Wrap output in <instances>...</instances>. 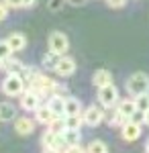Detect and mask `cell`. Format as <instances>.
Instances as JSON below:
<instances>
[{"label":"cell","mask_w":149,"mask_h":153,"mask_svg":"<svg viewBox=\"0 0 149 153\" xmlns=\"http://www.w3.org/2000/svg\"><path fill=\"white\" fill-rule=\"evenodd\" d=\"M59 59H61V55L53 53V51H47L45 55H43V68H45V70H53V71H55Z\"/></svg>","instance_id":"cell-19"},{"label":"cell","mask_w":149,"mask_h":153,"mask_svg":"<svg viewBox=\"0 0 149 153\" xmlns=\"http://www.w3.org/2000/svg\"><path fill=\"white\" fill-rule=\"evenodd\" d=\"M8 8H23V0H4Z\"/></svg>","instance_id":"cell-31"},{"label":"cell","mask_w":149,"mask_h":153,"mask_svg":"<svg viewBox=\"0 0 149 153\" xmlns=\"http://www.w3.org/2000/svg\"><path fill=\"white\" fill-rule=\"evenodd\" d=\"M25 80L19 76V74H6V78L2 80V84H0V90H2V94L8 96V98H21L25 92Z\"/></svg>","instance_id":"cell-1"},{"label":"cell","mask_w":149,"mask_h":153,"mask_svg":"<svg viewBox=\"0 0 149 153\" xmlns=\"http://www.w3.org/2000/svg\"><path fill=\"white\" fill-rule=\"evenodd\" d=\"M145 153H149V139H147V143H145Z\"/></svg>","instance_id":"cell-37"},{"label":"cell","mask_w":149,"mask_h":153,"mask_svg":"<svg viewBox=\"0 0 149 153\" xmlns=\"http://www.w3.org/2000/svg\"><path fill=\"white\" fill-rule=\"evenodd\" d=\"M69 2H72V4H74V6H80V4H84V2H86V0H69Z\"/></svg>","instance_id":"cell-34"},{"label":"cell","mask_w":149,"mask_h":153,"mask_svg":"<svg viewBox=\"0 0 149 153\" xmlns=\"http://www.w3.org/2000/svg\"><path fill=\"white\" fill-rule=\"evenodd\" d=\"M16 118V106L12 102H0V123H10Z\"/></svg>","instance_id":"cell-12"},{"label":"cell","mask_w":149,"mask_h":153,"mask_svg":"<svg viewBox=\"0 0 149 153\" xmlns=\"http://www.w3.org/2000/svg\"><path fill=\"white\" fill-rule=\"evenodd\" d=\"M49 10L51 12H57V10H61V6H63V0H49Z\"/></svg>","instance_id":"cell-28"},{"label":"cell","mask_w":149,"mask_h":153,"mask_svg":"<svg viewBox=\"0 0 149 153\" xmlns=\"http://www.w3.org/2000/svg\"><path fill=\"white\" fill-rule=\"evenodd\" d=\"M82 125H84V118H82V114H72V117H66V129L80 131Z\"/></svg>","instance_id":"cell-22"},{"label":"cell","mask_w":149,"mask_h":153,"mask_svg":"<svg viewBox=\"0 0 149 153\" xmlns=\"http://www.w3.org/2000/svg\"><path fill=\"white\" fill-rule=\"evenodd\" d=\"M82 118H84V125H88V127H98L104 120V108L92 104L82 112Z\"/></svg>","instance_id":"cell-5"},{"label":"cell","mask_w":149,"mask_h":153,"mask_svg":"<svg viewBox=\"0 0 149 153\" xmlns=\"http://www.w3.org/2000/svg\"><path fill=\"white\" fill-rule=\"evenodd\" d=\"M116 108H118V112L123 114L125 118H131V114L137 110V106H135V98H127V100H118V104H116Z\"/></svg>","instance_id":"cell-15"},{"label":"cell","mask_w":149,"mask_h":153,"mask_svg":"<svg viewBox=\"0 0 149 153\" xmlns=\"http://www.w3.org/2000/svg\"><path fill=\"white\" fill-rule=\"evenodd\" d=\"M121 137L125 141H137L139 137H141V125H135V123L127 120L125 125L121 127Z\"/></svg>","instance_id":"cell-8"},{"label":"cell","mask_w":149,"mask_h":153,"mask_svg":"<svg viewBox=\"0 0 149 153\" xmlns=\"http://www.w3.org/2000/svg\"><path fill=\"white\" fill-rule=\"evenodd\" d=\"M6 41H8V45H10L12 53H19V51H23L27 47V37L23 33H10V35L6 37Z\"/></svg>","instance_id":"cell-11"},{"label":"cell","mask_w":149,"mask_h":153,"mask_svg":"<svg viewBox=\"0 0 149 153\" xmlns=\"http://www.w3.org/2000/svg\"><path fill=\"white\" fill-rule=\"evenodd\" d=\"M74 71H76V59L69 57V55H61L57 68H55V74L61 76V78H68V76L74 74Z\"/></svg>","instance_id":"cell-7"},{"label":"cell","mask_w":149,"mask_h":153,"mask_svg":"<svg viewBox=\"0 0 149 153\" xmlns=\"http://www.w3.org/2000/svg\"><path fill=\"white\" fill-rule=\"evenodd\" d=\"M4 70V61H2V59H0V71Z\"/></svg>","instance_id":"cell-38"},{"label":"cell","mask_w":149,"mask_h":153,"mask_svg":"<svg viewBox=\"0 0 149 153\" xmlns=\"http://www.w3.org/2000/svg\"><path fill=\"white\" fill-rule=\"evenodd\" d=\"M39 76H41V71L37 70V68H33V65H29V68L25 65L23 74H21V78H23V80H25V84H29V86H31V84H33L35 80L39 78Z\"/></svg>","instance_id":"cell-21"},{"label":"cell","mask_w":149,"mask_h":153,"mask_svg":"<svg viewBox=\"0 0 149 153\" xmlns=\"http://www.w3.org/2000/svg\"><path fill=\"white\" fill-rule=\"evenodd\" d=\"M127 92L133 96L149 94V76L143 71H135L129 80H127Z\"/></svg>","instance_id":"cell-2"},{"label":"cell","mask_w":149,"mask_h":153,"mask_svg":"<svg viewBox=\"0 0 149 153\" xmlns=\"http://www.w3.org/2000/svg\"><path fill=\"white\" fill-rule=\"evenodd\" d=\"M14 131L21 135V137H27L35 131V120L29 117H21V118H14Z\"/></svg>","instance_id":"cell-9"},{"label":"cell","mask_w":149,"mask_h":153,"mask_svg":"<svg viewBox=\"0 0 149 153\" xmlns=\"http://www.w3.org/2000/svg\"><path fill=\"white\" fill-rule=\"evenodd\" d=\"M25 70V65H23V61L21 59H16V57H8L6 61H4V71L6 74H23Z\"/></svg>","instance_id":"cell-16"},{"label":"cell","mask_w":149,"mask_h":153,"mask_svg":"<svg viewBox=\"0 0 149 153\" xmlns=\"http://www.w3.org/2000/svg\"><path fill=\"white\" fill-rule=\"evenodd\" d=\"M92 84L96 88H104V86H110L112 84V74L108 70H96L92 76Z\"/></svg>","instance_id":"cell-10"},{"label":"cell","mask_w":149,"mask_h":153,"mask_svg":"<svg viewBox=\"0 0 149 153\" xmlns=\"http://www.w3.org/2000/svg\"><path fill=\"white\" fill-rule=\"evenodd\" d=\"M63 139H66V145L68 147H74V145H80L82 141V135H80V131H74V129H66L63 133Z\"/></svg>","instance_id":"cell-18"},{"label":"cell","mask_w":149,"mask_h":153,"mask_svg":"<svg viewBox=\"0 0 149 153\" xmlns=\"http://www.w3.org/2000/svg\"><path fill=\"white\" fill-rule=\"evenodd\" d=\"M82 110V102L78 98H66V112H63V117H72V114H80Z\"/></svg>","instance_id":"cell-17"},{"label":"cell","mask_w":149,"mask_h":153,"mask_svg":"<svg viewBox=\"0 0 149 153\" xmlns=\"http://www.w3.org/2000/svg\"><path fill=\"white\" fill-rule=\"evenodd\" d=\"M131 123H135V125H141L143 127V123H145V112H141V110H135L133 114H131V118H129Z\"/></svg>","instance_id":"cell-27"},{"label":"cell","mask_w":149,"mask_h":153,"mask_svg":"<svg viewBox=\"0 0 149 153\" xmlns=\"http://www.w3.org/2000/svg\"><path fill=\"white\" fill-rule=\"evenodd\" d=\"M86 153H108V147H106V143H104V141L96 139V141H92L90 145H88Z\"/></svg>","instance_id":"cell-24"},{"label":"cell","mask_w":149,"mask_h":153,"mask_svg":"<svg viewBox=\"0 0 149 153\" xmlns=\"http://www.w3.org/2000/svg\"><path fill=\"white\" fill-rule=\"evenodd\" d=\"M135 106H137V110H141V112H147L149 110V94L135 96Z\"/></svg>","instance_id":"cell-25"},{"label":"cell","mask_w":149,"mask_h":153,"mask_svg":"<svg viewBox=\"0 0 149 153\" xmlns=\"http://www.w3.org/2000/svg\"><path fill=\"white\" fill-rule=\"evenodd\" d=\"M49 129L53 131V133H57V135H61L63 131H66V117H55L49 125H47Z\"/></svg>","instance_id":"cell-23"},{"label":"cell","mask_w":149,"mask_h":153,"mask_svg":"<svg viewBox=\"0 0 149 153\" xmlns=\"http://www.w3.org/2000/svg\"><path fill=\"white\" fill-rule=\"evenodd\" d=\"M8 57H12V49H10V45H8L6 39H0V59L6 61Z\"/></svg>","instance_id":"cell-26"},{"label":"cell","mask_w":149,"mask_h":153,"mask_svg":"<svg viewBox=\"0 0 149 153\" xmlns=\"http://www.w3.org/2000/svg\"><path fill=\"white\" fill-rule=\"evenodd\" d=\"M53 118H55V114H53V110H51L49 106H39V108L35 110V120L41 123V125H49Z\"/></svg>","instance_id":"cell-14"},{"label":"cell","mask_w":149,"mask_h":153,"mask_svg":"<svg viewBox=\"0 0 149 153\" xmlns=\"http://www.w3.org/2000/svg\"><path fill=\"white\" fill-rule=\"evenodd\" d=\"M6 16H8V6L4 0H0V21H4Z\"/></svg>","instance_id":"cell-29"},{"label":"cell","mask_w":149,"mask_h":153,"mask_svg":"<svg viewBox=\"0 0 149 153\" xmlns=\"http://www.w3.org/2000/svg\"><path fill=\"white\" fill-rule=\"evenodd\" d=\"M47 45H49V51H53V53H57V55H66L69 51V39L66 33H61V31H53L49 39H47Z\"/></svg>","instance_id":"cell-3"},{"label":"cell","mask_w":149,"mask_h":153,"mask_svg":"<svg viewBox=\"0 0 149 153\" xmlns=\"http://www.w3.org/2000/svg\"><path fill=\"white\" fill-rule=\"evenodd\" d=\"M98 102L102 108H112V106L118 104V90H116L115 84L98 88Z\"/></svg>","instance_id":"cell-4"},{"label":"cell","mask_w":149,"mask_h":153,"mask_svg":"<svg viewBox=\"0 0 149 153\" xmlns=\"http://www.w3.org/2000/svg\"><path fill=\"white\" fill-rule=\"evenodd\" d=\"M106 4H108L110 8H121V6L127 4V0H106Z\"/></svg>","instance_id":"cell-30"},{"label":"cell","mask_w":149,"mask_h":153,"mask_svg":"<svg viewBox=\"0 0 149 153\" xmlns=\"http://www.w3.org/2000/svg\"><path fill=\"white\" fill-rule=\"evenodd\" d=\"M41 106V96L37 94L35 90H25L23 96H21V108L23 110H37Z\"/></svg>","instance_id":"cell-6"},{"label":"cell","mask_w":149,"mask_h":153,"mask_svg":"<svg viewBox=\"0 0 149 153\" xmlns=\"http://www.w3.org/2000/svg\"><path fill=\"white\" fill-rule=\"evenodd\" d=\"M55 141H57V133H53L51 129H47L41 137V145L43 149H55Z\"/></svg>","instance_id":"cell-20"},{"label":"cell","mask_w":149,"mask_h":153,"mask_svg":"<svg viewBox=\"0 0 149 153\" xmlns=\"http://www.w3.org/2000/svg\"><path fill=\"white\" fill-rule=\"evenodd\" d=\"M63 153H84V149H82L80 145H74V147H66Z\"/></svg>","instance_id":"cell-32"},{"label":"cell","mask_w":149,"mask_h":153,"mask_svg":"<svg viewBox=\"0 0 149 153\" xmlns=\"http://www.w3.org/2000/svg\"><path fill=\"white\" fill-rule=\"evenodd\" d=\"M43 153H61V151H57V149H43Z\"/></svg>","instance_id":"cell-35"},{"label":"cell","mask_w":149,"mask_h":153,"mask_svg":"<svg viewBox=\"0 0 149 153\" xmlns=\"http://www.w3.org/2000/svg\"><path fill=\"white\" fill-rule=\"evenodd\" d=\"M35 2L37 0H23V6L25 8H31V6H35Z\"/></svg>","instance_id":"cell-33"},{"label":"cell","mask_w":149,"mask_h":153,"mask_svg":"<svg viewBox=\"0 0 149 153\" xmlns=\"http://www.w3.org/2000/svg\"><path fill=\"white\" fill-rule=\"evenodd\" d=\"M145 125H147V127H149V110H147V112H145Z\"/></svg>","instance_id":"cell-36"},{"label":"cell","mask_w":149,"mask_h":153,"mask_svg":"<svg viewBox=\"0 0 149 153\" xmlns=\"http://www.w3.org/2000/svg\"><path fill=\"white\" fill-rule=\"evenodd\" d=\"M47 106L53 110V114H55V117H63V112H66V98H63V96L53 94L51 98H49Z\"/></svg>","instance_id":"cell-13"}]
</instances>
